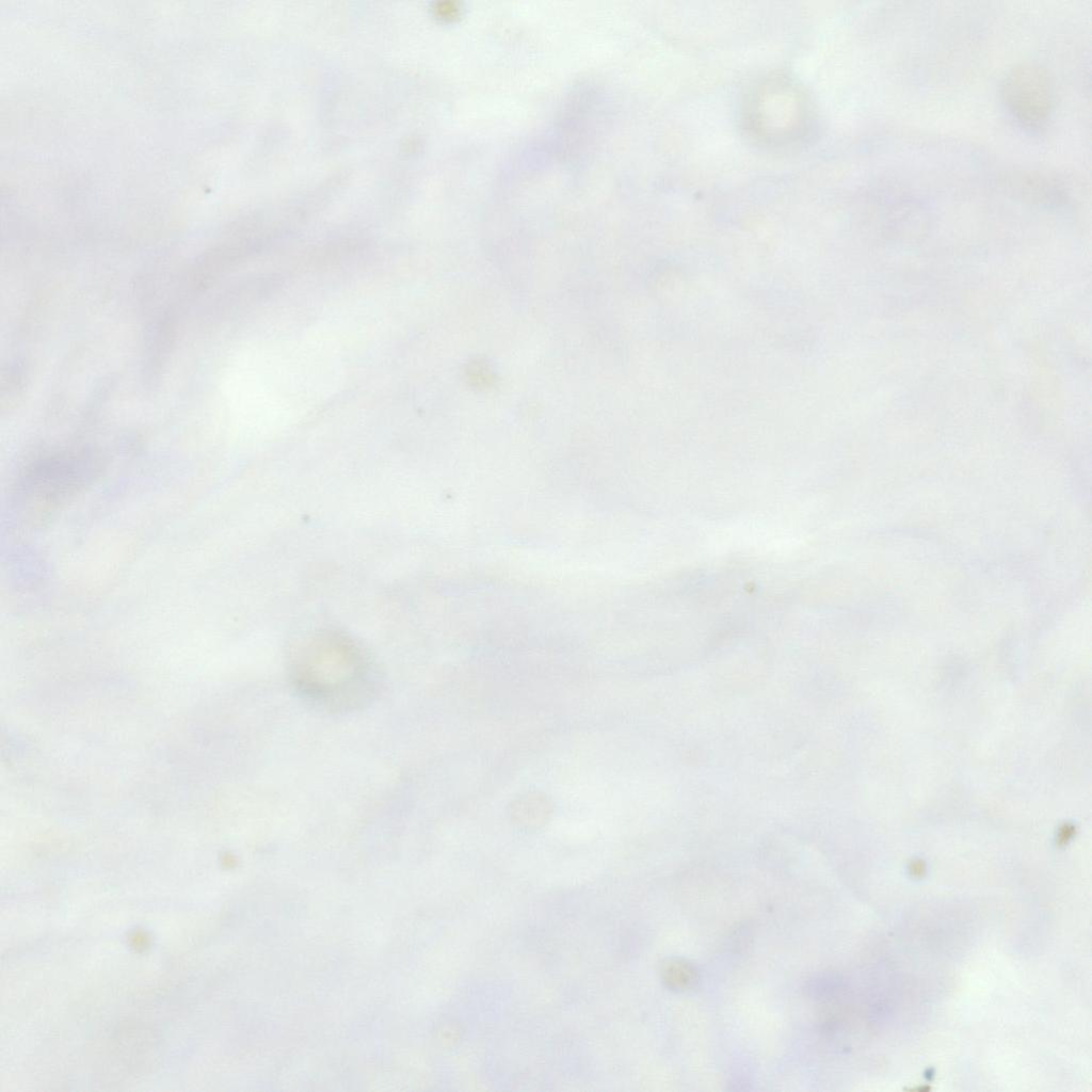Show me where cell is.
Listing matches in <instances>:
<instances>
[{"instance_id": "6da1fadb", "label": "cell", "mask_w": 1092, "mask_h": 1092, "mask_svg": "<svg viewBox=\"0 0 1092 1092\" xmlns=\"http://www.w3.org/2000/svg\"><path fill=\"white\" fill-rule=\"evenodd\" d=\"M296 691L308 702L332 711L363 704L373 687L370 664L348 636L323 630L299 641L290 658Z\"/></svg>"}, {"instance_id": "7a4b0ae2", "label": "cell", "mask_w": 1092, "mask_h": 1092, "mask_svg": "<svg viewBox=\"0 0 1092 1092\" xmlns=\"http://www.w3.org/2000/svg\"><path fill=\"white\" fill-rule=\"evenodd\" d=\"M1000 94L1005 108L1022 129L1040 133L1047 127L1055 96L1050 77L1041 65H1015L1003 78Z\"/></svg>"}, {"instance_id": "3957f363", "label": "cell", "mask_w": 1092, "mask_h": 1092, "mask_svg": "<svg viewBox=\"0 0 1092 1092\" xmlns=\"http://www.w3.org/2000/svg\"><path fill=\"white\" fill-rule=\"evenodd\" d=\"M1022 196L1046 206H1057L1065 200L1060 184L1046 175L1024 173L1010 178Z\"/></svg>"}]
</instances>
